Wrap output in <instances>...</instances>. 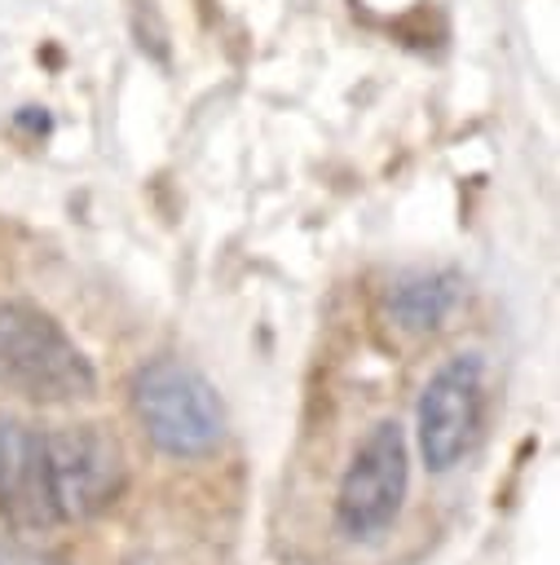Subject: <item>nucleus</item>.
Wrapping results in <instances>:
<instances>
[{
  "instance_id": "1",
  "label": "nucleus",
  "mask_w": 560,
  "mask_h": 565,
  "mask_svg": "<svg viewBox=\"0 0 560 565\" xmlns=\"http://www.w3.org/2000/svg\"><path fill=\"white\" fill-rule=\"evenodd\" d=\"M128 468L101 424L35 428L0 415V516L18 530L88 521L123 494Z\"/></svg>"
},
{
  "instance_id": "2",
  "label": "nucleus",
  "mask_w": 560,
  "mask_h": 565,
  "mask_svg": "<svg viewBox=\"0 0 560 565\" xmlns=\"http://www.w3.org/2000/svg\"><path fill=\"white\" fill-rule=\"evenodd\" d=\"M0 388L26 402H84L97 393L84 349L35 305L0 300Z\"/></svg>"
},
{
  "instance_id": "3",
  "label": "nucleus",
  "mask_w": 560,
  "mask_h": 565,
  "mask_svg": "<svg viewBox=\"0 0 560 565\" xmlns=\"http://www.w3.org/2000/svg\"><path fill=\"white\" fill-rule=\"evenodd\" d=\"M132 411L163 455L198 459L225 437V402L216 384L181 358H154L132 375Z\"/></svg>"
},
{
  "instance_id": "4",
  "label": "nucleus",
  "mask_w": 560,
  "mask_h": 565,
  "mask_svg": "<svg viewBox=\"0 0 560 565\" xmlns=\"http://www.w3.org/2000/svg\"><path fill=\"white\" fill-rule=\"evenodd\" d=\"M410 459H406V433L397 419H379L366 441L357 446L353 463L344 468L340 494H335V525L348 539H375L384 534L406 499Z\"/></svg>"
},
{
  "instance_id": "5",
  "label": "nucleus",
  "mask_w": 560,
  "mask_h": 565,
  "mask_svg": "<svg viewBox=\"0 0 560 565\" xmlns=\"http://www.w3.org/2000/svg\"><path fill=\"white\" fill-rule=\"evenodd\" d=\"M419 450L432 472H450L472 455L485 424V362L476 353L450 358L419 397Z\"/></svg>"
},
{
  "instance_id": "6",
  "label": "nucleus",
  "mask_w": 560,
  "mask_h": 565,
  "mask_svg": "<svg viewBox=\"0 0 560 565\" xmlns=\"http://www.w3.org/2000/svg\"><path fill=\"white\" fill-rule=\"evenodd\" d=\"M459 300L454 274H406L388 287V313L406 331H432L445 322V313Z\"/></svg>"
},
{
  "instance_id": "7",
  "label": "nucleus",
  "mask_w": 560,
  "mask_h": 565,
  "mask_svg": "<svg viewBox=\"0 0 560 565\" xmlns=\"http://www.w3.org/2000/svg\"><path fill=\"white\" fill-rule=\"evenodd\" d=\"M0 565H66L57 552H44V547H31L13 534H0Z\"/></svg>"
}]
</instances>
